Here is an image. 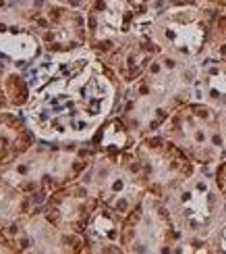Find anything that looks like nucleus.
Returning a JSON list of instances; mask_svg holds the SVG:
<instances>
[{
  "label": "nucleus",
  "mask_w": 226,
  "mask_h": 254,
  "mask_svg": "<svg viewBox=\"0 0 226 254\" xmlns=\"http://www.w3.org/2000/svg\"><path fill=\"white\" fill-rule=\"evenodd\" d=\"M2 90H4V96L8 100L10 109L23 111L27 107V102L31 100V86H29L27 73L17 67L8 65L4 77H2Z\"/></svg>",
  "instance_id": "nucleus-21"
},
{
  "label": "nucleus",
  "mask_w": 226,
  "mask_h": 254,
  "mask_svg": "<svg viewBox=\"0 0 226 254\" xmlns=\"http://www.w3.org/2000/svg\"><path fill=\"white\" fill-rule=\"evenodd\" d=\"M98 154L91 142H50L40 140L13 163L0 167V175L42 208L48 196L83 175Z\"/></svg>",
  "instance_id": "nucleus-2"
},
{
  "label": "nucleus",
  "mask_w": 226,
  "mask_h": 254,
  "mask_svg": "<svg viewBox=\"0 0 226 254\" xmlns=\"http://www.w3.org/2000/svg\"><path fill=\"white\" fill-rule=\"evenodd\" d=\"M214 179H216V186H218V190L222 192V196L226 200V156L214 167Z\"/></svg>",
  "instance_id": "nucleus-25"
},
{
  "label": "nucleus",
  "mask_w": 226,
  "mask_h": 254,
  "mask_svg": "<svg viewBox=\"0 0 226 254\" xmlns=\"http://www.w3.org/2000/svg\"><path fill=\"white\" fill-rule=\"evenodd\" d=\"M6 4H8V0H0V15L4 13V8H6Z\"/></svg>",
  "instance_id": "nucleus-30"
},
{
  "label": "nucleus",
  "mask_w": 226,
  "mask_h": 254,
  "mask_svg": "<svg viewBox=\"0 0 226 254\" xmlns=\"http://www.w3.org/2000/svg\"><path fill=\"white\" fill-rule=\"evenodd\" d=\"M203 57L226 63V10H216L212 19L210 38Z\"/></svg>",
  "instance_id": "nucleus-22"
},
{
  "label": "nucleus",
  "mask_w": 226,
  "mask_h": 254,
  "mask_svg": "<svg viewBox=\"0 0 226 254\" xmlns=\"http://www.w3.org/2000/svg\"><path fill=\"white\" fill-rule=\"evenodd\" d=\"M6 229V236L15 252H69L81 254L85 250L83 234H69L58 229L44 215L42 208L17 219Z\"/></svg>",
  "instance_id": "nucleus-10"
},
{
  "label": "nucleus",
  "mask_w": 226,
  "mask_h": 254,
  "mask_svg": "<svg viewBox=\"0 0 226 254\" xmlns=\"http://www.w3.org/2000/svg\"><path fill=\"white\" fill-rule=\"evenodd\" d=\"M175 111V104L141 75L137 81L125 86L116 115H121L137 137H145L162 129V125Z\"/></svg>",
  "instance_id": "nucleus-11"
},
{
  "label": "nucleus",
  "mask_w": 226,
  "mask_h": 254,
  "mask_svg": "<svg viewBox=\"0 0 226 254\" xmlns=\"http://www.w3.org/2000/svg\"><path fill=\"white\" fill-rule=\"evenodd\" d=\"M58 4H64V6H71V8H79V10H88L91 6L93 0H56Z\"/></svg>",
  "instance_id": "nucleus-26"
},
{
  "label": "nucleus",
  "mask_w": 226,
  "mask_h": 254,
  "mask_svg": "<svg viewBox=\"0 0 226 254\" xmlns=\"http://www.w3.org/2000/svg\"><path fill=\"white\" fill-rule=\"evenodd\" d=\"M210 244H212L214 254H226V215L222 217L218 227L210 236Z\"/></svg>",
  "instance_id": "nucleus-24"
},
{
  "label": "nucleus",
  "mask_w": 226,
  "mask_h": 254,
  "mask_svg": "<svg viewBox=\"0 0 226 254\" xmlns=\"http://www.w3.org/2000/svg\"><path fill=\"white\" fill-rule=\"evenodd\" d=\"M195 100L208 102L220 111L226 109V63L208 57L199 59Z\"/></svg>",
  "instance_id": "nucleus-18"
},
{
  "label": "nucleus",
  "mask_w": 226,
  "mask_h": 254,
  "mask_svg": "<svg viewBox=\"0 0 226 254\" xmlns=\"http://www.w3.org/2000/svg\"><path fill=\"white\" fill-rule=\"evenodd\" d=\"M214 13L216 10L199 4L166 8L152 17L149 34L162 52L187 61H199L208 46Z\"/></svg>",
  "instance_id": "nucleus-8"
},
{
  "label": "nucleus",
  "mask_w": 226,
  "mask_h": 254,
  "mask_svg": "<svg viewBox=\"0 0 226 254\" xmlns=\"http://www.w3.org/2000/svg\"><path fill=\"white\" fill-rule=\"evenodd\" d=\"M181 234L166 200L145 192L139 204L123 217L121 246L127 254H175Z\"/></svg>",
  "instance_id": "nucleus-6"
},
{
  "label": "nucleus",
  "mask_w": 226,
  "mask_h": 254,
  "mask_svg": "<svg viewBox=\"0 0 226 254\" xmlns=\"http://www.w3.org/2000/svg\"><path fill=\"white\" fill-rule=\"evenodd\" d=\"M121 234H123V215L100 204L93 210L88 227L83 231L85 250L91 254H121Z\"/></svg>",
  "instance_id": "nucleus-16"
},
{
  "label": "nucleus",
  "mask_w": 226,
  "mask_h": 254,
  "mask_svg": "<svg viewBox=\"0 0 226 254\" xmlns=\"http://www.w3.org/2000/svg\"><path fill=\"white\" fill-rule=\"evenodd\" d=\"M91 146L95 148V152L102 154H121V152H129L133 150L135 144L139 142V137L135 135V131L129 127L121 115H110L106 119L100 129L91 135Z\"/></svg>",
  "instance_id": "nucleus-19"
},
{
  "label": "nucleus",
  "mask_w": 226,
  "mask_h": 254,
  "mask_svg": "<svg viewBox=\"0 0 226 254\" xmlns=\"http://www.w3.org/2000/svg\"><path fill=\"white\" fill-rule=\"evenodd\" d=\"M0 252H15L13 244H10V240L6 236V229L0 225Z\"/></svg>",
  "instance_id": "nucleus-28"
},
{
  "label": "nucleus",
  "mask_w": 226,
  "mask_h": 254,
  "mask_svg": "<svg viewBox=\"0 0 226 254\" xmlns=\"http://www.w3.org/2000/svg\"><path fill=\"white\" fill-rule=\"evenodd\" d=\"M197 4L210 10H226V0H197Z\"/></svg>",
  "instance_id": "nucleus-27"
},
{
  "label": "nucleus",
  "mask_w": 226,
  "mask_h": 254,
  "mask_svg": "<svg viewBox=\"0 0 226 254\" xmlns=\"http://www.w3.org/2000/svg\"><path fill=\"white\" fill-rule=\"evenodd\" d=\"M220 121H222V140H224V152H226V109L220 111Z\"/></svg>",
  "instance_id": "nucleus-29"
},
{
  "label": "nucleus",
  "mask_w": 226,
  "mask_h": 254,
  "mask_svg": "<svg viewBox=\"0 0 226 254\" xmlns=\"http://www.w3.org/2000/svg\"><path fill=\"white\" fill-rule=\"evenodd\" d=\"M160 46L154 42L149 27L139 31V34L131 36L127 42H123L110 57H106L104 63L108 65L125 86L137 81L139 77L147 71V67L152 65V61L160 55Z\"/></svg>",
  "instance_id": "nucleus-14"
},
{
  "label": "nucleus",
  "mask_w": 226,
  "mask_h": 254,
  "mask_svg": "<svg viewBox=\"0 0 226 254\" xmlns=\"http://www.w3.org/2000/svg\"><path fill=\"white\" fill-rule=\"evenodd\" d=\"M164 200L181 238L210 240L226 215V200L210 167H199Z\"/></svg>",
  "instance_id": "nucleus-3"
},
{
  "label": "nucleus",
  "mask_w": 226,
  "mask_h": 254,
  "mask_svg": "<svg viewBox=\"0 0 226 254\" xmlns=\"http://www.w3.org/2000/svg\"><path fill=\"white\" fill-rule=\"evenodd\" d=\"M44 52V44L34 29L0 19V59L10 67L27 71Z\"/></svg>",
  "instance_id": "nucleus-15"
},
{
  "label": "nucleus",
  "mask_w": 226,
  "mask_h": 254,
  "mask_svg": "<svg viewBox=\"0 0 226 254\" xmlns=\"http://www.w3.org/2000/svg\"><path fill=\"white\" fill-rule=\"evenodd\" d=\"M31 100L23 115L40 140L88 142L116 113L125 83L85 46L75 52H44L27 71Z\"/></svg>",
  "instance_id": "nucleus-1"
},
{
  "label": "nucleus",
  "mask_w": 226,
  "mask_h": 254,
  "mask_svg": "<svg viewBox=\"0 0 226 254\" xmlns=\"http://www.w3.org/2000/svg\"><path fill=\"white\" fill-rule=\"evenodd\" d=\"M38 142L23 111L0 109V167H6L17 156L27 152Z\"/></svg>",
  "instance_id": "nucleus-17"
},
{
  "label": "nucleus",
  "mask_w": 226,
  "mask_h": 254,
  "mask_svg": "<svg viewBox=\"0 0 226 254\" xmlns=\"http://www.w3.org/2000/svg\"><path fill=\"white\" fill-rule=\"evenodd\" d=\"M31 210H36L34 200L0 175V225L8 227Z\"/></svg>",
  "instance_id": "nucleus-20"
},
{
  "label": "nucleus",
  "mask_w": 226,
  "mask_h": 254,
  "mask_svg": "<svg viewBox=\"0 0 226 254\" xmlns=\"http://www.w3.org/2000/svg\"><path fill=\"white\" fill-rule=\"evenodd\" d=\"M85 13L88 46L102 61L131 36L147 29L154 17L139 0H93Z\"/></svg>",
  "instance_id": "nucleus-7"
},
{
  "label": "nucleus",
  "mask_w": 226,
  "mask_h": 254,
  "mask_svg": "<svg viewBox=\"0 0 226 254\" xmlns=\"http://www.w3.org/2000/svg\"><path fill=\"white\" fill-rule=\"evenodd\" d=\"M133 152L139 161L147 192L162 198L199 169L175 142H170L160 131L139 137Z\"/></svg>",
  "instance_id": "nucleus-9"
},
{
  "label": "nucleus",
  "mask_w": 226,
  "mask_h": 254,
  "mask_svg": "<svg viewBox=\"0 0 226 254\" xmlns=\"http://www.w3.org/2000/svg\"><path fill=\"white\" fill-rule=\"evenodd\" d=\"M141 6L147 10L149 15H158L166 8H175V6H189V4H197V0H139Z\"/></svg>",
  "instance_id": "nucleus-23"
},
{
  "label": "nucleus",
  "mask_w": 226,
  "mask_h": 254,
  "mask_svg": "<svg viewBox=\"0 0 226 254\" xmlns=\"http://www.w3.org/2000/svg\"><path fill=\"white\" fill-rule=\"evenodd\" d=\"M79 179L91 190L100 204L116 210L123 217L131 213L147 192L133 150L121 154L98 152Z\"/></svg>",
  "instance_id": "nucleus-5"
},
{
  "label": "nucleus",
  "mask_w": 226,
  "mask_h": 254,
  "mask_svg": "<svg viewBox=\"0 0 226 254\" xmlns=\"http://www.w3.org/2000/svg\"><path fill=\"white\" fill-rule=\"evenodd\" d=\"M34 31L50 55L81 50L88 46V13L52 0L48 10L34 25Z\"/></svg>",
  "instance_id": "nucleus-12"
},
{
  "label": "nucleus",
  "mask_w": 226,
  "mask_h": 254,
  "mask_svg": "<svg viewBox=\"0 0 226 254\" xmlns=\"http://www.w3.org/2000/svg\"><path fill=\"white\" fill-rule=\"evenodd\" d=\"M160 133L175 142L197 167L214 169L226 156L220 109L208 102L189 100L181 104L162 125Z\"/></svg>",
  "instance_id": "nucleus-4"
},
{
  "label": "nucleus",
  "mask_w": 226,
  "mask_h": 254,
  "mask_svg": "<svg viewBox=\"0 0 226 254\" xmlns=\"http://www.w3.org/2000/svg\"><path fill=\"white\" fill-rule=\"evenodd\" d=\"M100 206L98 198L81 179L52 192L42 206L44 215L58 229L69 234H83L93 210Z\"/></svg>",
  "instance_id": "nucleus-13"
}]
</instances>
